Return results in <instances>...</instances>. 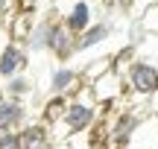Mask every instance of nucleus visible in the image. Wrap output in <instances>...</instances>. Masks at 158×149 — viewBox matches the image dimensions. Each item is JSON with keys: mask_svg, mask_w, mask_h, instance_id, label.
<instances>
[{"mask_svg": "<svg viewBox=\"0 0 158 149\" xmlns=\"http://www.w3.org/2000/svg\"><path fill=\"white\" fill-rule=\"evenodd\" d=\"M27 123H29L27 120V105L0 97V135L3 132H21Z\"/></svg>", "mask_w": 158, "mask_h": 149, "instance_id": "nucleus-10", "label": "nucleus"}, {"mask_svg": "<svg viewBox=\"0 0 158 149\" xmlns=\"http://www.w3.org/2000/svg\"><path fill=\"white\" fill-rule=\"evenodd\" d=\"M29 64V50L18 41H9V44L0 50V79H12V76L23 73Z\"/></svg>", "mask_w": 158, "mask_h": 149, "instance_id": "nucleus-6", "label": "nucleus"}, {"mask_svg": "<svg viewBox=\"0 0 158 149\" xmlns=\"http://www.w3.org/2000/svg\"><path fill=\"white\" fill-rule=\"evenodd\" d=\"M141 23H143V29H147L149 35H158V0H152V3L147 6V9L141 12Z\"/></svg>", "mask_w": 158, "mask_h": 149, "instance_id": "nucleus-16", "label": "nucleus"}, {"mask_svg": "<svg viewBox=\"0 0 158 149\" xmlns=\"http://www.w3.org/2000/svg\"><path fill=\"white\" fill-rule=\"evenodd\" d=\"M82 76L73 64H56L50 70V94H62V97H73L82 88Z\"/></svg>", "mask_w": 158, "mask_h": 149, "instance_id": "nucleus-7", "label": "nucleus"}, {"mask_svg": "<svg viewBox=\"0 0 158 149\" xmlns=\"http://www.w3.org/2000/svg\"><path fill=\"white\" fill-rule=\"evenodd\" d=\"M111 32H114L111 21H94L82 35H76V56L94 50V47H100V44H106V41L111 38Z\"/></svg>", "mask_w": 158, "mask_h": 149, "instance_id": "nucleus-11", "label": "nucleus"}, {"mask_svg": "<svg viewBox=\"0 0 158 149\" xmlns=\"http://www.w3.org/2000/svg\"><path fill=\"white\" fill-rule=\"evenodd\" d=\"M0 97L15 99V103H27L29 97H35V82H32V76L18 73V76H12V79H6L3 85H0Z\"/></svg>", "mask_w": 158, "mask_h": 149, "instance_id": "nucleus-12", "label": "nucleus"}, {"mask_svg": "<svg viewBox=\"0 0 158 149\" xmlns=\"http://www.w3.org/2000/svg\"><path fill=\"white\" fill-rule=\"evenodd\" d=\"M68 99H70V97H62V94H50V97H47L44 108H41V117H44L47 126H53V123L62 120L64 108H68Z\"/></svg>", "mask_w": 158, "mask_h": 149, "instance_id": "nucleus-14", "label": "nucleus"}, {"mask_svg": "<svg viewBox=\"0 0 158 149\" xmlns=\"http://www.w3.org/2000/svg\"><path fill=\"white\" fill-rule=\"evenodd\" d=\"M108 70H114V62H111V56H102V58H94L91 64H85V67L79 70V76H82L85 85H91L94 79H100V76L108 73Z\"/></svg>", "mask_w": 158, "mask_h": 149, "instance_id": "nucleus-15", "label": "nucleus"}, {"mask_svg": "<svg viewBox=\"0 0 158 149\" xmlns=\"http://www.w3.org/2000/svg\"><path fill=\"white\" fill-rule=\"evenodd\" d=\"M123 79H126V88L135 97H147L149 99L152 94H158V64L147 62V58H135L126 67Z\"/></svg>", "mask_w": 158, "mask_h": 149, "instance_id": "nucleus-2", "label": "nucleus"}, {"mask_svg": "<svg viewBox=\"0 0 158 149\" xmlns=\"http://www.w3.org/2000/svg\"><path fill=\"white\" fill-rule=\"evenodd\" d=\"M126 38H129V44H135V47H141L143 38H149V32L143 29L141 18H132V21H129V26H126Z\"/></svg>", "mask_w": 158, "mask_h": 149, "instance_id": "nucleus-17", "label": "nucleus"}, {"mask_svg": "<svg viewBox=\"0 0 158 149\" xmlns=\"http://www.w3.org/2000/svg\"><path fill=\"white\" fill-rule=\"evenodd\" d=\"M59 18H62V23L73 35H82L85 29L94 23V9H91L88 0H68V6L59 12Z\"/></svg>", "mask_w": 158, "mask_h": 149, "instance_id": "nucleus-5", "label": "nucleus"}, {"mask_svg": "<svg viewBox=\"0 0 158 149\" xmlns=\"http://www.w3.org/2000/svg\"><path fill=\"white\" fill-rule=\"evenodd\" d=\"M23 149H50L53 146V132L47 123H27L21 129Z\"/></svg>", "mask_w": 158, "mask_h": 149, "instance_id": "nucleus-13", "label": "nucleus"}, {"mask_svg": "<svg viewBox=\"0 0 158 149\" xmlns=\"http://www.w3.org/2000/svg\"><path fill=\"white\" fill-rule=\"evenodd\" d=\"M47 56H53L59 64H68L70 58L76 56V35L70 32L62 21H59V26L53 29V38H50V50H47Z\"/></svg>", "mask_w": 158, "mask_h": 149, "instance_id": "nucleus-9", "label": "nucleus"}, {"mask_svg": "<svg viewBox=\"0 0 158 149\" xmlns=\"http://www.w3.org/2000/svg\"><path fill=\"white\" fill-rule=\"evenodd\" d=\"M3 9H6V0H0V12H3Z\"/></svg>", "mask_w": 158, "mask_h": 149, "instance_id": "nucleus-19", "label": "nucleus"}, {"mask_svg": "<svg viewBox=\"0 0 158 149\" xmlns=\"http://www.w3.org/2000/svg\"><path fill=\"white\" fill-rule=\"evenodd\" d=\"M97 108L100 105L94 103V97H91V88L88 85H82L79 91L73 94V97L68 99V108H64V114H62V138L64 135H82V132H88L91 126L97 123ZM56 126V123H53Z\"/></svg>", "mask_w": 158, "mask_h": 149, "instance_id": "nucleus-1", "label": "nucleus"}, {"mask_svg": "<svg viewBox=\"0 0 158 149\" xmlns=\"http://www.w3.org/2000/svg\"><path fill=\"white\" fill-rule=\"evenodd\" d=\"M141 111L135 108H123L114 114V123L108 126V140H111L114 146H126L132 138L138 135V129H141Z\"/></svg>", "mask_w": 158, "mask_h": 149, "instance_id": "nucleus-4", "label": "nucleus"}, {"mask_svg": "<svg viewBox=\"0 0 158 149\" xmlns=\"http://www.w3.org/2000/svg\"><path fill=\"white\" fill-rule=\"evenodd\" d=\"M59 21H62L59 15H47L41 21H35L29 35H27V41H23L27 50H32V53H47L50 50V38H53V29L59 26Z\"/></svg>", "mask_w": 158, "mask_h": 149, "instance_id": "nucleus-8", "label": "nucleus"}, {"mask_svg": "<svg viewBox=\"0 0 158 149\" xmlns=\"http://www.w3.org/2000/svg\"><path fill=\"white\" fill-rule=\"evenodd\" d=\"M0 149H23L21 132H3L0 135Z\"/></svg>", "mask_w": 158, "mask_h": 149, "instance_id": "nucleus-18", "label": "nucleus"}, {"mask_svg": "<svg viewBox=\"0 0 158 149\" xmlns=\"http://www.w3.org/2000/svg\"><path fill=\"white\" fill-rule=\"evenodd\" d=\"M88 88H91V97H94L97 105H111V103H117V99L126 94V79L117 73V70H108V73H102L100 79H94Z\"/></svg>", "mask_w": 158, "mask_h": 149, "instance_id": "nucleus-3", "label": "nucleus"}]
</instances>
